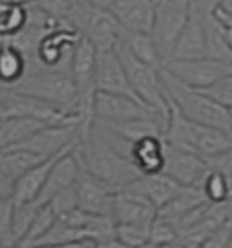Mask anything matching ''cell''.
<instances>
[{
	"mask_svg": "<svg viewBox=\"0 0 232 248\" xmlns=\"http://www.w3.org/2000/svg\"><path fill=\"white\" fill-rule=\"evenodd\" d=\"M96 89H98V92L120 94V96H127V98H133L136 101H140V99L136 98L131 83H129L127 72H125L122 59L116 53V50L115 52L98 53V61H96Z\"/></svg>",
	"mask_w": 232,
	"mask_h": 248,
	"instance_id": "cell-10",
	"label": "cell"
},
{
	"mask_svg": "<svg viewBox=\"0 0 232 248\" xmlns=\"http://www.w3.org/2000/svg\"><path fill=\"white\" fill-rule=\"evenodd\" d=\"M208 202L203 195L201 187H182V191L179 193L170 204H166L162 210H159V215L164 217L166 221L170 222H179L184 215L190 212H194L196 208H199L201 204Z\"/></svg>",
	"mask_w": 232,
	"mask_h": 248,
	"instance_id": "cell-23",
	"label": "cell"
},
{
	"mask_svg": "<svg viewBox=\"0 0 232 248\" xmlns=\"http://www.w3.org/2000/svg\"><path fill=\"white\" fill-rule=\"evenodd\" d=\"M66 2H68V4H72V6H74V4H78L80 0H66Z\"/></svg>",
	"mask_w": 232,
	"mask_h": 248,
	"instance_id": "cell-41",
	"label": "cell"
},
{
	"mask_svg": "<svg viewBox=\"0 0 232 248\" xmlns=\"http://www.w3.org/2000/svg\"><path fill=\"white\" fill-rule=\"evenodd\" d=\"M206 24L205 15L199 13L194 6L182 33L179 37L175 52L170 61H184V59H199L206 57ZM168 61V62H170Z\"/></svg>",
	"mask_w": 232,
	"mask_h": 248,
	"instance_id": "cell-16",
	"label": "cell"
},
{
	"mask_svg": "<svg viewBox=\"0 0 232 248\" xmlns=\"http://www.w3.org/2000/svg\"><path fill=\"white\" fill-rule=\"evenodd\" d=\"M227 4H232V0H192V6L205 17H212L217 9Z\"/></svg>",
	"mask_w": 232,
	"mask_h": 248,
	"instance_id": "cell-35",
	"label": "cell"
},
{
	"mask_svg": "<svg viewBox=\"0 0 232 248\" xmlns=\"http://www.w3.org/2000/svg\"><path fill=\"white\" fill-rule=\"evenodd\" d=\"M111 13L125 31L151 35L157 0H115Z\"/></svg>",
	"mask_w": 232,
	"mask_h": 248,
	"instance_id": "cell-11",
	"label": "cell"
},
{
	"mask_svg": "<svg viewBox=\"0 0 232 248\" xmlns=\"http://www.w3.org/2000/svg\"><path fill=\"white\" fill-rule=\"evenodd\" d=\"M232 233V219L221 224L215 232H212L206 241L201 245V248H227L229 247V239H231Z\"/></svg>",
	"mask_w": 232,
	"mask_h": 248,
	"instance_id": "cell-33",
	"label": "cell"
},
{
	"mask_svg": "<svg viewBox=\"0 0 232 248\" xmlns=\"http://www.w3.org/2000/svg\"><path fill=\"white\" fill-rule=\"evenodd\" d=\"M30 24L28 4L0 2V35L2 39L20 35Z\"/></svg>",
	"mask_w": 232,
	"mask_h": 248,
	"instance_id": "cell-24",
	"label": "cell"
},
{
	"mask_svg": "<svg viewBox=\"0 0 232 248\" xmlns=\"http://www.w3.org/2000/svg\"><path fill=\"white\" fill-rule=\"evenodd\" d=\"M81 169L83 168H81L80 156L76 155V147H72L70 151H66L61 158L54 164V168L50 171V177L46 180L45 189H43L37 204L39 206H46L57 193L76 186L78 180H80Z\"/></svg>",
	"mask_w": 232,
	"mask_h": 248,
	"instance_id": "cell-13",
	"label": "cell"
},
{
	"mask_svg": "<svg viewBox=\"0 0 232 248\" xmlns=\"http://www.w3.org/2000/svg\"><path fill=\"white\" fill-rule=\"evenodd\" d=\"M76 143H78V140L72 143V145H68L66 149H63L61 153H57L55 156L45 160V162H41V164H37L33 169H30L26 175L18 180L15 189H13V197H11L13 202L15 204L37 202L41 193H43V189H45V184H46V180H48V177H50V171L54 168V164L61 158L66 151H70L72 147H76Z\"/></svg>",
	"mask_w": 232,
	"mask_h": 248,
	"instance_id": "cell-17",
	"label": "cell"
},
{
	"mask_svg": "<svg viewBox=\"0 0 232 248\" xmlns=\"http://www.w3.org/2000/svg\"><path fill=\"white\" fill-rule=\"evenodd\" d=\"M48 206L54 210V213L57 215V219H61L65 215L72 213L74 210L80 208V195H78V184L74 187H68L57 195L48 202Z\"/></svg>",
	"mask_w": 232,
	"mask_h": 248,
	"instance_id": "cell-31",
	"label": "cell"
},
{
	"mask_svg": "<svg viewBox=\"0 0 232 248\" xmlns=\"http://www.w3.org/2000/svg\"><path fill=\"white\" fill-rule=\"evenodd\" d=\"M0 2H18V4H28L32 0H0Z\"/></svg>",
	"mask_w": 232,
	"mask_h": 248,
	"instance_id": "cell-40",
	"label": "cell"
},
{
	"mask_svg": "<svg viewBox=\"0 0 232 248\" xmlns=\"http://www.w3.org/2000/svg\"><path fill=\"white\" fill-rule=\"evenodd\" d=\"M78 195H80V208L90 215H105L113 217L115 208V191L101 184L99 180L90 177L85 169H81L78 180Z\"/></svg>",
	"mask_w": 232,
	"mask_h": 248,
	"instance_id": "cell-15",
	"label": "cell"
},
{
	"mask_svg": "<svg viewBox=\"0 0 232 248\" xmlns=\"http://www.w3.org/2000/svg\"><path fill=\"white\" fill-rule=\"evenodd\" d=\"M201 94L208 96L210 99H214L215 103L227 107L232 110V76L223 78L221 81H217L215 85L208 87L205 90H199Z\"/></svg>",
	"mask_w": 232,
	"mask_h": 248,
	"instance_id": "cell-32",
	"label": "cell"
},
{
	"mask_svg": "<svg viewBox=\"0 0 232 248\" xmlns=\"http://www.w3.org/2000/svg\"><path fill=\"white\" fill-rule=\"evenodd\" d=\"M4 89H11L26 96L45 99L70 114H78V90H76L70 72L50 70V68H43L37 64V66L28 68L26 78L18 85L4 87Z\"/></svg>",
	"mask_w": 232,
	"mask_h": 248,
	"instance_id": "cell-3",
	"label": "cell"
},
{
	"mask_svg": "<svg viewBox=\"0 0 232 248\" xmlns=\"http://www.w3.org/2000/svg\"><path fill=\"white\" fill-rule=\"evenodd\" d=\"M173 243H179V232L175 224L166 221L161 215H157V219L151 224V232H149V245L151 247H166V245H173Z\"/></svg>",
	"mask_w": 232,
	"mask_h": 248,
	"instance_id": "cell-30",
	"label": "cell"
},
{
	"mask_svg": "<svg viewBox=\"0 0 232 248\" xmlns=\"http://www.w3.org/2000/svg\"><path fill=\"white\" fill-rule=\"evenodd\" d=\"M118 45H122L127 52L133 53L136 59L148 62L151 66H157V68H164V61H162L157 45L149 33H133V31L122 30Z\"/></svg>",
	"mask_w": 232,
	"mask_h": 248,
	"instance_id": "cell-21",
	"label": "cell"
},
{
	"mask_svg": "<svg viewBox=\"0 0 232 248\" xmlns=\"http://www.w3.org/2000/svg\"><path fill=\"white\" fill-rule=\"evenodd\" d=\"M162 79H164V87H166V92H168V98L182 112V116H186L188 120H192V122H196L199 125L219 129V131H223V133L232 136L231 108L215 103L214 99H210L208 96L201 94L199 90L186 87L184 83L175 79L164 68H162Z\"/></svg>",
	"mask_w": 232,
	"mask_h": 248,
	"instance_id": "cell-2",
	"label": "cell"
},
{
	"mask_svg": "<svg viewBox=\"0 0 232 248\" xmlns=\"http://www.w3.org/2000/svg\"><path fill=\"white\" fill-rule=\"evenodd\" d=\"M164 173L184 187H201L210 168L205 158L182 147L166 142V168Z\"/></svg>",
	"mask_w": 232,
	"mask_h": 248,
	"instance_id": "cell-8",
	"label": "cell"
},
{
	"mask_svg": "<svg viewBox=\"0 0 232 248\" xmlns=\"http://www.w3.org/2000/svg\"><path fill=\"white\" fill-rule=\"evenodd\" d=\"M151 248H186V247H182L181 243H173V245H166V247H151Z\"/></svg>",
	"mask_w": 232,
	"mask_h": 248,
	"instance_id": "cell-39",
	"label": "cell"
},
{
	"mask_svg": "<svg viewBox=\"0 0 232 248\" xmlns=\"http://www.w3.org/2000/svg\"><path fill=\"white\" fill-rule=\"evenodd\" d=\"M55 221H57V215L54 213V210L48 204L41 206L35 215V219L32 222V226H30V230H28L26 237L22 239V243L17 248H33L37 241H41L48 233V230L54 226Z\"/></svg>",
	"mask_w": 232,
	"mask_h": 248,
	"instance_id": "cell-25",
	"label": "cell"
},
{
	"mask_svg": "<svg viewBox=\"0 0 232 248\" xmlns=\"http://www.w3.org/2000/svg\"><path fill=\"white\" fill-rule=\"evenodd\" d=\"M182 187L184 186H181L177 180L168 177L166 173H159V175H151V177L136 178L133 184H129L124 189H131V191L148 197L157 206V210H162L166 204H170L182 191Z\"/></svg>",
	"mask_w": 232,
	"mask_h": 248,
	"instance_id": "cell-19",
	"label": "cell"
},
{
	"mask_svg": "<svg viewBox=\"0 0 232 248\" xmlns=\"http://www.w3.org/2000/svg\"><path fill=\"white\" fill-rule=\"evenodd\" d=\"M13 213H15L13 199L0 201V247L2 248H17L15 235H13Z\"/></svg>",
	"mask_w": 232,
	"mask_h": 248,
	"instance_id": "cell-29",
	"label": "cell"
},
{
	"mask_svg": "<svg viewBox=\"0 0 232 248\" xmlns=\"http://www.w3.org/2000/svg\"><path fill=\"white\" fill-rule=\"evenodd\" d=\"M46 127H52V125L33 120V118H20L18 116V118L2 120L0 122V145H2V151L11 149L18 143L26 142Z\"/></svg>",
	"mask_w": 232,
	"mask_h": 248,
	"instance_id": "cell-20",
	"label": "cell"
},
{
	"mask_svg": "<svg viewBox=\"0 0 232 248\" xmlns=\"http://www.w3.org/2000/svg\"><path fill=\"white\" fill-rule=\"evenodd\" d=\"M96 248H127L118 237H109L103 241H96Z\"/></svg>",
	"mask_w": 232,
	"mask_h": 248,
	"instance_id": "cell-36",
	"label": "cell"
},
{
	"mask_svg": "<svg viewBox=\"0 0 232 248\" xmlns=\"http://www.w3.org/2000/svg\"><path fill=\"white\" fill-rule=\"evenodd\" d=\"M203 195L210 204H225L232 201V184L221 173L212 171L206 175L205 182L201 184Z\"/></svg>",
	"mask_w": 232,
	"mask_h": 248,
	"instance_id": "cell-26",
	"label": "cell"
},
{
	"mask_svg": "<svg viewBox=\"0 0 232 248\" xmlns=\"http://www.w3.org/2000/svg\"><path fill=\"white\" fill-rule=\"evenodd\" d=\"M39 208H41V206L37 202L15 204V213H13V235H15L17 247L22 243V239L26 237V233H28V230H30L33 219H35Z\"/></svg>",
	"mask_w": 232,
	"mask_h": 248,
	"instance_id": "cell-28",
	"label": "cell"
},
{
	"mask_svg": "<svg viewBox=\"0 0 232 248\" xmlns=\"http://www.w3.org/2000/svg\"><path fill=\"white\" fill-rule=\"evenodd\" d=\"M35 248H54V247H35Z\"/></svg>",
	"mask_w": 232,
	"mask_h": 248,
	"instance_id": "cell-43",
	"label": "cell"
},
{
	"mask_svg": "<svg viewBox=\"0 0 232 248\" xmlns=\"http://www.w3.org/2000/svg\"><path fill=\"white\" fill-rule=\"evenodd\" d=\"M227 248H232V233H231V239H229V247Z\"/></svg>",
	"mask_w": 232,
	"mask_h": 248,
	"instance_id": "cell-42",
	"label": "cell"
},
{
	"mask_svg": "<svg viewBox=\"0 0 232 248\" xmlns=\"http://www.w3.org/2000/svg\"><path fill=\"white\" fill-rule=\"evenodd\" d=\"M41 162H45V160L28 153V151H2V155H0V201L11 199L18 180Z\"/></svg>",
	"mask_w": 232,
	"mask_h": 248,
	"instance_id": "cell-14",
	"label": "cell"
},
{
	"mask_svg": "<svg viewBox=\"0 0 232 248\" xmlns=\"http://www.w3.org/2000/svg\"><path fill=\"white\" fill-rule=\"evenodd\" d=\"M146 116H159L153 110H149L140 101L120 94H107V92H98L94 99V122H109V124H118V122H129V120H138ZM170 122V120H168Z\"/></svg>",
	"mask_w": 232,
	"mask_h": 248,
	"instance_id": "cell-9",
	"label": "cell"
},
{
	"mask_svg": "<svg viewBox=\"0 0 232 248\" xmlns=\"http://www.w3.org/2000/svg\"><path fill=\"white\" fill-rule=\"evenodd\" d=\"M28 59L26 55L15 46L2 45L0 53V81L2 87H15L26 78L28 74Z\"/></svg>",
	"mask_w": 232,
	"mask_h": 248,
	"instance_id": "cell-22",
	"label": "cell"
},
{
	"mask_svg": "<svg viewBox=\"0 0 232 248\" xmlns=\"http://www.w3.org/2000/svg\"><path fill=\"white\" fill-rule=\"evenodd\" d=\"M76 155L80 156L81 168L85 169L90 177H94L101 184L111 187L115 193L127 187L129 184H133L136 178L142 177L138 173V169L133 166V162L127 156H124L122 153H118L99 134L96 127H92L87 138H83V140L78 138Z\"/></svg>",
	"mask_w": 232,
	"mask_h": 248,
	"instance_id": "cell-1",
	"label": "cell"
},
{
	"mask_svg": "<svg viewBox=\"0 0 232 248\" xmlns=\"http://www.w3.org/2000/svg\"><path fill=\"white\" fill-rule=\"evenodd\" d=\"M116 53L122 59V64L127 72V78L136 98L155 114H159L164 120H170V99L162 79V68L136 59L122 45L116 46Z\"/></svg>",
	"mask_w": 232,
	"mask_h": 248,
	"instance_id": "cell-4",
	"label": "cell"
},
{
	"mask_svg": "<svg viewBox=\"0 0 232 248\" xmlns=\"http://www.w3.org/2000/svg\"><path fill=\"white\" fill-rule=\"evenodd\" d=\"M0 116L6 118H33L48 125H80L81 118L78 114H70L59 107L48 103L45 99L26 96L11 89L2 87L0 94Z\"/></svg>",
	"mask_w": 232,
	"mask_h": 248,
	"instance_id": "cell-5",
	"label": "cell"
},
{
	"mask_svg": "<svg viewBox=\"0 0 232 248\" xmlns=\"http://www.w3.org/2000/svg\"><path fill=\"white\" fill-rule=\"evenodd\" d=\"M131 162L142 177L164 173L166 168V140L162 136H148L133 145Z\"/></svg>",
	"mask_w": 232,
	"mask_h": 248,
	"instance_id": "cell-18",
	"label": "cell"
},
{
	"mask_svg": "<svg viewBox=\"0 0 232 248\" xmlns=\"http://www.w3.org/2000/svg\"><path fill=\"white\" fill-rule=\"evenodd\" d=\"M206 164L212 171H217L223 177H227V180L232 184V151L212 156V158H206Z\"/></svg>",
	"mask_w": 232,
	"mask_h": 248,
	"instance_id": "cell-34",
	"label": "cell"
},
{
	"mask_svg": "<svg viewBox=\"0 0 232 248\" xmlns=\"http://www.w3.org/2000/svg\"><path fill=\"white\" fill-rule=\"evenodd\" d=\"M159 210L148 199L131 189H120L115 195L113 217L116 224H148L151 226Z\"/></svg>",
	"mask_w": 232,
	"mask_h": 248,
	"instance_id": "cell-12",
	"label": "cell"
},
{
	"mask_svg": "<svg viewBox=\"0 0 232 248\" xmlns=\"http://www.w3.org/2000/svg\"><path fill=\"white\" fill-rule=\"evenodd\" d=\"M61 248H96V241L94 239H80L74 241L70 245H65Z\"/></svg>",
	"mask_w": 232,
	"mask_h": 248,
	"instance_id": "cell-38",
	"label": "cell"
},
{
	"mask_svg": "<svg viewBox=\"0 0 232 248\" xmlns=\"http://www.w3.org/2000/svg\"><path fill=\"white\" fill-rule=\"evenodd\" d=\"M85 2L94 9H101V11H111L115 4V0H85Z\"/></svg>",
	"mask_w": 232,
	"mask_h": 248,
	"instance_id": "cell-37",
	"label": "cell"
},
{
	"mask_svg": "<svg viewBox=\"0 0 232 248\" xmlns=\"http://www.w3.org/2000/svg\"><path fill=\"white\" fill-rule=\"evenodd\" d=\"M149 232L148 224H116V237L127 248L149 247Z\"/></svg>",
	"mask_w": 232,
	"mask_h": 248,
	"instance_id": "cell-27",
	"label": "cell"
},
{
	"mask_svg": "<svg viewBox=\"0 0 232 248\" xmlns=\"http://www.w3.org/2000/svg\"><path fill=\"white\" fill-rule=\"evenodd\" d=\"M192 11V0H157L151 37L164 64L170 61Z\"/></svg>",
	"mask_w": 232,
	"mask_h": 248,
	"instance_id": "cell-6",
	"label": "cell"
},
{
	"mask_svg": "<svg viewBox=\"0 0 232 248\" xmlns=\"http://www.w3.org/2000/svg\"><path fill=\"white\" fill-rule=\"evenodd\" d=\"M164 70L190 89L205 90L215 85L217 81H221L223 78L232 76V61L206 55V57H199V59L170 61L164 64Z\"/></svg>",
	"mask_w": 232,
	"mask_h": 248,
	"instance_id": "cell-7",
	"label": "cell"
}]
</instances>
